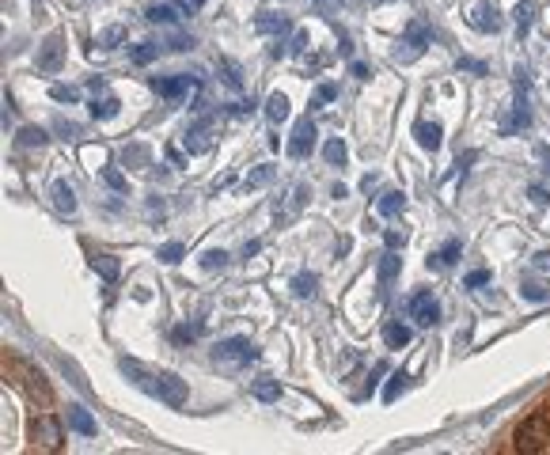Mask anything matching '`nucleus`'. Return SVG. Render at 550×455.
<instances>
[{
	"label": "nucleus",
	"mask_w": 550,
	"mask_h": 455,
	"mask_svg": "<svg viewBox=\"0 0 550 455\" xmlns=\"http://www.w3.org/2000/svg\"><path fill=\"white\" fill-rule=\"evenodd\" d=\"M122 372L133 379L137 387H144L152 398H160V402H167V406H186V398H190L186 384L175 376V372H148L144 364H137V361H122Z\"/></svg>",
	"instance_id": "nucleus-1"
},
{
	"label": "nucleus",
	"mask_w": 550,
	"mask_h": 455,
	"mask_svg": "<svg viewBox=\"0 0 550 455\" xmlns=\"http://www.w3.org/2000/svg\"><path fill=\"white\" fill-rule=\"evenodd\" d=\"M258 357V349L250 345L247 338H228L216 345V364H224V368H243V364H250Z\"/></svg>",
	"instance_id": "nucleus-2"
},
{
	"label": "nucleus",
	"mask_w": 550,
	"mask_h": 455,
	"mask_svg": "<svg viewBox=\"0 0 550 455\" xmlns=\"http://www.w3.org/2000/svg\"><path fill=\"white\" fill-rule=\"evenodd\" d=\"M410 319H414L418 327H433V323L440 319V304H436L433 292H414V296H410Z\"/></svg>",
	"instance_id": "nucleus-3"
},
{
	"label": "nucleus",
	"mask_w": 550,
	"mask_h": 455,
	"mask_svg": "<svg viewBox=\"0 0 550 455\" xmlns=\"http://www.w3.org/2000/svg\"><path fill=\"white\" fill-rule=\"evenodd\" d=\"M311 144H315V121L311 118H300V121H296V129H293V141H289V156L304 160L307 152H311Z\"/></svg>",
	"instance_id": "nucleus-4"
},
{
	"label": "nucleus",
	"mask_w": 550,
	"mask_h": 455,
	"mask_svg": "<svg viewBox=\"0 0 550 455\" xmlns=\"http://www.w3.org/2000/svg\"><path fill=\"white\" fill-rule=\"evenodd\" d=\"M61 57H65L61 35H50L42 46H38V69H42V72H58L61 69Z\"/></svg>",
	"instance_id": "nucleus-5"
},
{
	"label": "nucleus",
	"mask_w": 550,
	"mask_h": 455,
	"mask_svg": "<svg viewBox=\"0 0 550 455\" xmlns=\"http://www.w3.org/2000/svg\"><path fill=\"white\" fill-rule=\"evenodd\" d=\"M152 87H156L164 99H179V95L190 92V76H156V80H152Z\"/></svg>",
	"instance_id": "nucleus-6"
},
{
	"label": "nucleus",
	"mask_w": 550,
	"mask_h": 455,
	"mask_svg": "<svg viewBox=\"0 0 550 455\" xmlns=\"http://www.w3.org/2000/svg\"><path fill=\"white\" fill-rule=\"evenodd\" d=\"M471 27L474 31H482V35H490V31H501V19H497V8H490V4H479L471 15Z\"/></svg>",
	"instance_id": "nucleus-7"
},
{
	"label": "nucleus",
	"mask_w": 550,
	"mask_h": 455,
	"mask_svg": "<svg viewBox=\"0 0 550 455\" xmlns=\"http://www.w3.org/2000/svg\"><path fill=\"white\" fill-rule=\"evenodd\" d=\"M69 429L80 436H95L99 433V425H95V418L84 410V406H69Z\"/></svg>",
	"instance_id": "nucleus-8"
},
{
	"label": "nucleus",
	"mask_w": 550,
	"mask_h": 455,
	"mask_svg": "<svg viewBox=\"0 0 550 455\" xmlns=\"http://www.w3.org/2000/svg\"><path fill=\"white\" fill-rule=\"evenodd\" d=\"M35 436H38V440H42L50 452L61 448V425H58L53 418H38V421H35Z\"/></svg>",
	"instance_id": "nucleus-9"
},
{
	"label": "nucleus",
	"mask_w": 550,
	"mask_h": 455,
	"mask_svg": "<svg viewBox=\"0 0 550 455\" xmlns=\"http://www.w3.org/2000/svg\"><path fill=\"white\" fill-rule=\"evenodd\" d=\"M414 137H418V144H422L425 152H436V148H440V126H436V121H418V126H414Z\"/></svg>",
	"instance_id": "nucleus-10"
},
{
	"label": "nucleus",
	"mask_w": 550,
	"mask_h": 455,
	"mask_svg": "<svg viewBox=\"0 0 550 455\" xmlns=\"http://www.w3.org/2000/svg\"><path fill=\"white\" fill-rule=\"evenodd\" d=\"M53 205H58V213H65V216L76 213V194H72L69 182H53Z\"/></svg>",
	"instance_id": "nucleus-11"
},
{
	"label": "nucleus",
	"mask_w": 550,
	"mask_h": 455,
	"mask_svg": "<svg viewBox=\"0 0 550 455\" xmlns=\"http://www.w3.org/2000/svg\"><path fill=\"white\" fill-rule=\"evenodd\" d=\"M429 38H433V35H429V27H425L422 19H414V23L406 27V46H410V53H422L425 46H429Z\"/></svg>",
	"instance_id": "nucleus-12"
},
{
	"label": "nucleus",
	"mask_w": 550,
	"mask_h": 455,
	"mask_svg": "<svg viewBox=\"0 0 550 455\" xmlns=\"http://www.w3.org/2000/svg\"><path fill=\"white\" fill-rule=\"evenodd\" d=\"M186 148L190 152H205L209 148V121H198V126L186 129Z\"/></svg>",
	"instance_id": "nucleus-13"
},
{
	"label": "nucleus",
	"mask_w": 550,
	"mask_h": 455,
	"mask_svg": "<svg viewBox=\"0 0 550 455\" xmlns=\"http://www.w3.org/2000/svg\"><path fill=\"white\" fill-rule=\"evenodd\" d=\"M255 398L258 402H277L281 398V379H270V376L255 379Z\"/></svg>",
	"instance_id": "nucleus-14"
},
{
	"label": "nucleus",
	"mask_w": 550,
	"mask_h": 455,
	"mask_svg": "<svg viewBox=\"0 0 550 455\" xmlns=\"http://www.w3.org/2000/svg\"><path fill=\"white\" fill-rule=\"evenodd\" d=\"M399 270H402V258H399V250H387V255L379 258V281H384V284H391L395 277H399Z\"/></svg>",
	"instance_id": "nucleus-15"
},
{
	"label": "nucleus",
	"mask_w": 550,
	"mask_h": 455,
	"mask_svg": "<svg viewBox=\"0 0 550 455\" xmlns=\"http://www.w3.org/2000/svg\"><path fill=\"white\" fill-rule=\"evenodd\" d=\"M15 144H19V148H42V144H46V129H38V126H23L19 137H15Z\"/></svg>",
	"instance_id": "nucleus-16"
},
{
	"label": "nucleus",
	"mask_w": 550,
	"mask_h": 455,
	"mask_svg": "<svg viewBox=\"0 0 550 455\" xmlns=\"http://www.w3.org/2000/svg\"><path fill=\"white\" fill-rule=\"evenodd\" d=\"M323 160H327L330 167H345V160H350V152H345V144H342V141H338V137H334V141H327V144H323Z\"/></svg>",
	"instance_id": "nucleus-17"
},
{
	"label": "nucleus",
	"mask_w": 550,
	"mask_h": 455,
	"mask_svg": "<svg viewBox=\"0 0 550 455\" xmlns=\"http://www.w3.org/2000/svg\"><path fill=\"white\" fill-rule=\"evenodd\" d=\"M92 266H95V273H99L103 281H118V273H122V266H118L114 255H99Z\"/></svg>",
	"instance_id": "nucleus-18"
},
{
	"label": "nucleus",
	"mask_w": 550,
	"mask_h": 455,
	"mask_svg": "<svg viewBox=\"0 0 550 455\" xmlns=\"http://www.w3.org/2000/svg\"><path fill=\"white\" fill-rule=\"evenodd\" d=\"M266 118L270 121H285L289 118V99L281 92H273L270 99H266Z\"/></svg>",
	"instance_id": "nucleus-19"
},
{
	"label": "nucleus",
	"mask_w": 550,
	"mask_h": 455,
	"mask_svg": "<svg viewBox=\"0 0 550 455\" xmlns=\"http://www.w3.org/2000/svg\"><path fill=\"white\" fill-rule=\"evenodd\" d=\"M122 164H126V167H148L152 156H148V148H144V144H129V148L122 152Z\"/></svg>",
	"instance_id": "nucleus-20"
},
{
	"label": "nucleus",
	"mask_w": 550,
	"mask_h": 455,
	"mask_svg": "<svg viewBox=\"0 0 550 455\" xmlns=\"http://www.w3.org/2000/svg\"><path fill=\"white\" fill-rule=\"evenodd\" d=\"M23 376H27V387H31V395H38L42 402H50V387L42 384V372H35L31 364H23Z\"/></svg>",
	"instance_id": "nucleus-21"
},
{
	"label": "nucleus",
	"mask_w": 550,
	"mask_h": 455,
	"mask_svg": "<svg viewBox=\"0 0 550 455\" xmlns=\"http://www.w3.org/2000/svg\"><path fill=\"white\" fill-rule=\"evenodd\" d=\"M384 341L391 349H402V345H410V327H402V323H391V327L384 330Z\"/></svg>",
	"instance_id": "nucleus-22"
},
{
	"label": "nucleus",
	"mask_w": 550,
	"mask_h": 455,
	"mask_svg": "<svg viewBox=\"0 0 550 455\" xmlns=\"http://www.w3.org/2000/svg\"><path fill=\"white\" fill-rule=\"evenodd\" d=\"M402 213V194L399 190H387L379 198V216H399Z\"/></svg>",
	"instance_id": "nucleus-23"
},
{
	"label": "nucleus",
	"mask_w": 550,
	"mask_h": 455,
	"mask_svg": "<svg viewBox=\"0 0 550 455\" xmlns=\"http://www.w3.org/2000/svg\"><path fill=\"white\" fill-rule=\"evenodd\" d=\"M118 107H122V103H118L114 95H107V99H95L87 110H92V118H114V114H118Z\"/></svg>",
	"instance_id": "nucleus-24"
},
{
	"label": "nucleus",
	"mask_w": 550,
	"mask_h": 455,
	"mask_svg": "<svg viewBox=\"0 0 550 455\" xmlns=\"http://www.w3.org/2000/svg\"><path fill=\"white\" fill-rule=\"evenodd\" d=\"M201 334H205V327H201V323H182V327H175V341H179V345H186V341H198Z\"/></svg>",
	"instance_id": "nucleus-25"
},
{
	"label": "nucleus",
	"mask_w": 550,
	"mask_h": 455,
	"mask_svg": "<svg viewBox=\"0 0 550 455\" xmlns=\"http://www.w3.org/2000/svg\"><path fill=\"white\" fill-rule=\"evenodd\" d=\"M520 296H524V300H531V304H547V300H550V292H547L539 281H524V284H520Z\"/></svg>",
	"instance_id": "nucleus-26"
},
{
	"label": "nucleus",
	"mask_w": 550,
	"mask_h": 455,
	"mask_svg": "<svg viewBox=\"0 0 550 455\" xmlns=\"http://www.w3.org/2000/svg\"><path fill=\"white\" fill-rule=\"evenodd\" d=\"M255 27H258V31H285L289 19H285V15H273V12H262V15L255 19Z\"/></svg>",
	"instance_id": "nucleus-27"
},
{
	"label": "nucleus",
	"mask_w": 550,
	"mask_h": 455,
	"mask_svg": "<svg viewBox=\"0 0 550 455\" xmlns=\"http://www.w3.org/2000/svg\"><path fill=\"white\" fill-rule=\"evenodd\" d=\"M459 250H463V243H459V239H448V243L440 247V255H433L436 266H452V262L459 258Z\"/></svg>",
	"instance_id": "nucleus-28"
},
{
	"label": "nucleus",
	"mask_w": 550,
	"mask_h": 455,
	"mask_svg": "<svg viewBox=\"0 0 550 455\" xmlns=\"http://www.w3.org/2000/svg\"><path fill=\"white\" fill-rule=\"evenodd\" d=\"M531 19H535V0H520V4H516V23H520V35L531 27Z\"/></svg>",
	"instance_id": "nucleus-29"
},
{
	"label": "nucleus",
	"mask_w": 550,
	"mask_h": 455,
	"mask_svg": "<svg viewBox=\"0 0 550 455\" xmlns=\"http://www.w3.org/2000/svg\"><path fill=\"white\" fill-rule=\"evenodd\" d=\"M270 182H273V167H270V164L255 167V171L247 175V186H250V190H258V186H270Z\"/></svg>",
	"instance_id": "nucleus-30"
},
{
	"label": "nucleus",
	"mask_w": 550,
	"mask_h": 455,
	"mask_svg": "<svg viewBox=\"0 0 550 455\" xmlns=\"http://www.w3.org/2000/svg\"><path fill=\"white\" fill-rule=\"evenodd\" d=\"M315 284H319V277H315V273H296L293 292H296V296H315Z\"/></svg>",
	"instance_id": "nucleus-31"
},
{
	"label": "nucleus",
	"mask_w": 550,
	"mask_h": 455,
	"mask_svg": "<svg viewBox=\"0 0 550 455\" xmlns=\"http://www.w3.org/2000/svg\"><path fill=\"white\" fill-rule=\"evenodd\" d=\"M148 19L171 27V23H175V8H171V4H152V8H148Z\"/></svg>",
	"instance_id": "nucleus-32"
},
{
	"label": "nucleus",
	"mask_w": 550,
	"mask_h": 455,
	"mask_svg": "<svg viewBox=\"0 0 550 455\" xmlns=\"http://www.w3.org/2000/svg\"><path fill=\"white\" fill-rule=\"evenodd\" d=\"M406 379H410L406 372H391V384L384 387V402H395V398H399V391L406 387Z\"/></svg>",
	"instance_id": "nucleus-33"
},
{
	"label": "nucleus",
	"mask_w": 550,
	"mask_h": 455,
	"mask_svg": "<svg viewBox=\"0 0 550 455\" xmlns=\"http://www.w3.org/2000/svg\"><path fill=\"white\" fill-rule=\"evenodd\" d=\"M182 255H186L182 243H164V247H160V262H167V266L182 262Z\"/></svg>",
	"instance_id": "nucleus-34"
},
{
	"label": "nucleus",
	"mask_w": 550,
	"mask_h": 455,
	"mask_svg": "<svg viewBox=\"0 0 550 455\" xmlns=\"http://www.w3.org/2000/svg\"><path fill=\"white\" fill-rule=\"evenodd\" d=\"M103 182H107L110 190H118V194H122L126 186H129V182H126V175H122L118 167H103Z\"/></svg>",
	"instance_id": "nucleus-35"
},
{
	"label": "nucleus",
	"mask_w": 550,
	"mask_h": 455,
	"mask_svg": "<svg viewBox=\"0 0 550 455\" xmlns=\"http://www.w3.org/2000/svg\"><path fill=\"white\" fill-rule=\"evenodd\" d=\"M201 266H205V270H224V266H228V255H224V250H205V255H201Z\"/></svg>",
	"instance_id": "nucleus-36"
},
{
	"label": "nucleus",
	"mask_w": 550,
	"mask_h": 455,
	"mask_svg": "<svg viewBox=\"0 0 550 455\" xmlns=\"http://www.w3.org/2000/svg\"><path fill=\"white\" fill-rule=\"evenodd\" d=\"M156 53H160V46H156V42H141V46L133 50V61H137V65H148Z\"/></svg>",
	"instance_id": "nucleus-37"
},
{
	"label": "nucleus",
	"mask_w": 550,
	"mask_h": 455,
	"mask_svg": "<svg viewBox=\"0 0 550 455\" xmlns=\"http://www.w3.org/2000/svg\"><path fill=\"white\" fill-rule=\"evenodd\" d=\"M384 239H387V250H402V243H406V232H402V228H387Z\"/></svg>",
	"instance_id": "nucleus-38"
},
{
	"label": "nucleus",
	"mask_w": 550,
	"mask_h": 455,
	"mask_svg": "<svg viewBox=\"0 0 550 455\" xmlns=\"http://www.w3.org/2000/svg\"><path fill=\"white\" fill-rule=\"evenodd\" d=\"M50 95H53L58 103H76V99H80V95L72 92V87H65V84H53V87H50Z\"/></svg>",
	"instance_id": "nucleus-39"
},
{
	"label": "nucleus",
	"mask_w": 550,
	"mask_h": 455,
	"mask_svg": "<svg viewBox=\"0 0 550 455\" xmlns=\"http://www.w3.org/2000/svg\"><path fill=\"white\" fill-rule=\"evenodd\" d=\"M459 69L474 72V76H486V65H482V61H471V57H463V61H459Z\"/></svg>",
	"instance_id": "nucleus-40"
},
{
	"label": "nucleus",
	"mask_w": 550,
	"mask_h": 455,
	"mask_svg": "<svg viewBox=\"0 0 550 455\" xmlns=\"http://www.w3.org/2000/svg\"><path fill=\"white\" fill-rule=\"evenodd\" d=\"M122 38H126V31H122V27H110L107 35H103V46H114V42H122Z\"/></svg>",
	"instance_id": "nucleus-41"
},
{
	"label": "nucleus",
	"mask_w": 550,
	"mask_h": 455,
	"mask_svg": "<svg viewBox=\"0 0 550 455\" xmlns=\"http://www.w3.org/2000/svg\"><path fill=\"white\" fill-rule=\"evenodd\" d=\"M528 198L535 201V205H547V201H550V194L543 190V186H531V190H528Z\"/></svg>",
	"instance_id": "nucleus-42"
},
{
	"label": "nucleus",
	"mask_w": 550,
	"mask_h": 455,
	"mask_svg": "<svg viewBox=\"0 0 550 455\" xmlns=\"http://www.w3.org/2000/svg\"><path fill=\"white\" fill-rule=\"evenodd\" d=\"M334 99H338V87L334 84H323L319 87V103H334Z\"/></svg>",
	"instance_id": "nucleus-43"
},
{
	"label": "nucleus",
	"mask_w": 550,
	"mask_h": 455,
	"mask_svg": "<svg viewBox=\"0 0 550 455\" xmlns=\"http://www.w3.org/2000/svg\"><path fill=\"white\" fill-rule=\"evenodd\" d=\"M490 281V273L486 270H474V273H467V284H471V289H479V284H486Z\"/></svg>",
	"instance_id": "nucleus-44"
},
{
	"label": "nucleus",
	"mask_w": 550,
	"mask_h": 455,
	"mask_svg": "<svg viewBox=\"0 0 550 455\" xmlns=\"http://www.w3.org/2000/svg\"><path fill=\"white\" fill-rule=\"evenodd\" d=\"M190 46H194V42H190L186 35H175V38H171V50H190Z\"/></svg>",
	"instance_id": "nucleus-45"
},
{
	"label": "nucleus",
	"mask_w": 550,
	"mask_h": 455,
	"mask_svg": "<svg viewBox=\"0 0 550 455\" xmlns=\"http://www.w3.org/2000/svg\"><path fill=\"white\" fill-rule=\"evenodd\" d=\"M350 72H353L357 80H368V65H361V61H353V65H350Z\"/></svg>",
	"instance_id": "nucleus-46"
},
{
	"label": "nucleus",
	"mask_w": 550,
	"mask_h": 455,
	"mask_svg": "<svg viewBox=\"0 0 550 455\" xmlns=\"http://www.w3.org/2000/svg\"><path fill=\"white\" fill-rule=\"evenodd\" d=\"M535 266H539V270H550V250H539V255H535Z\"/></svg>",
	"instance_id": "nucleus-47"
},
{
	"label": "nucleus",
	"mask_w": 550,
	"mask_h": 455,
	"mask_svg": "<svg viewBox=\"0 0 550 455\" xmlns=\"http://www.w3.org/2000/svg\"><path fill=\"white\" fill-rule=\"evenodd\" d=\"M304 46H307V35H304V31H296V38H293V50H296V53H300V50H304Z\"/></svg>",
	"instance_id": "nucleus-48"
},
{
	"label": "nucleus",
	"mask_w": 550,
	"mask_h": 455,
	"mask_svg": "<svg viewBox=\"0 0 550 455\" xmlns=\"http://www.w3.org/2000/svg\"><path fill=\"white\" fill-rule=\"evenodd\" d=\"M535 156L543 160V164H547V171H550V148H547V144H539V148H535Z\"/></svg>",
	"instance_id": "nucleus-49"
},
{
	"label": "nucleus",
	"mask_w": 550,
	"mask_h": 455,
	"mask_svg": "<svg viewBox=\"0 0 550 455\" xmlns=\"http://www.w3.org/2000/svg\"><path fill=\"white\" fill-rule=\"evenodd\" d=\"M258 250H262V243H258V239H250V243H247V247H243V255L250 258V255H258Z\"/></svg>",
	"instance_id": "nucleus-50"
},
{
	"label": "nucleus",
	"mask_w": 550,
	"mask_h": 455,
	"mask_svg": "<svg viewBox=\"0 0 550 455\" xmlns=\"http://www.w3.org/2000/svg\"><path fill=\"white\" fill-rule=\"evenodd\" d=\"M205 0H182V12H194V8H201Z\"/></svg>",
	"instance_id": "nucleus-51"
}]
</instances>
